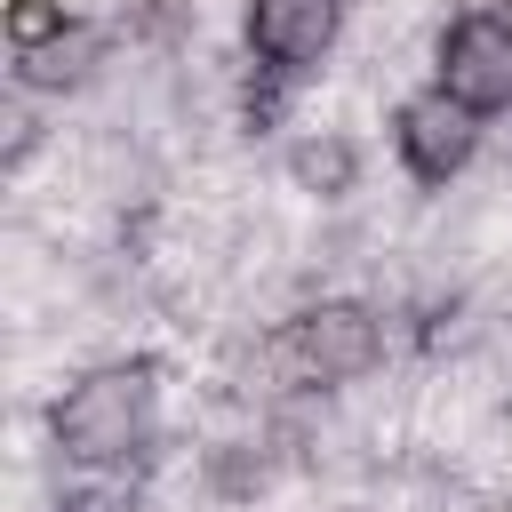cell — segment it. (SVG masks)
<instances>
[{
	"instance_id": "30bf717a",
	"label": "cell",
	"mask_w": 512,
	"mask_h": 512,
	"mask_svg": "<svg viewBox=\"0 0 512 512\" xmlns=\"http://www.w3.org/2000/svg\"><path fill=\"white\" fill-rule=\"evenodd\" d=\"M56 512H136V488H128L120 472H96V480H80L72 496H56Z\"/></svg>"
},
{
	"instance_id": "7c38bea8",
	"label": "cell",
	"mask_w": 512,
	"mask_h": 512,
	"mask_svg": "<svg viewBox=\"0 0 512 512\" xmlns=\"http://www.w3.org/2000/svg\"><path fill=\"white\" fill-rule=\"evenodd\" d=\"M480 8H512V0H448V16H480Z\"/></svg>"
},
{
	"instance_id": "8992f818",
	"label": "cell",
	"mask_w": 512,
	"mask_h": 512,
	"mask_svg": "<svg viewBox=\"0 0 512 512\" xmlns=\"http://www.w3.org/2000/svg\"><path fill=\"white\" fill-rule=\"evenodd\" d=\"M112 40H120V32H104V24L72 16V24L56 32V40H40V48L8 56V72H16V88H24V96H80V88H88V80L104 72Z\"/></svg>"
},
{
	"instance_id": "7a4b0ae2",
	"label": "cell",
	"mask_w": 512,
	"mask_h": 512,
	"mask_svg": "<svg viewBox=\"0 0 512 512\" xmlns=\"http://www.w3.org/2000/svg\"><path fill=\"white\" fill-rule=\"evenodd\" d=\"M384 344H392V328L368 296H312L256 336V368H264L272 392L312 400V392H344V384L376 376Z\"/></svg>"
},
{
	"instance_id": "6da1fadb",
	"label": "cell",
	"mask_w": 512,
	"mask_h": 512,
	"mask_svg": "<svg viewBox=\"0 0 512 512\" xmlns=\"http://www.w3.org/2000/svg\"><path fill=\"white\" fill-rule=\"evenodd\" d=\"M152 440H160V368L144 352L136 360H96L48 400V448L80 480L128 472L136 456H152Z\"/></svg>"
},
{
	"instance_id": "ba28073f",
	"label": "cell",
	"mask_w": 512,
	"mask_h": 512,
	"mask_svg": "<svg viewBox=\"0 0 512 512\" xmlns=\"http://www.w3.org/2000/svg\"><path fill=\"white\" fill-rule=\"evenodd\" d=\"M112 32L128 40V48H184L192 40V0H120L112 8Z\"/></svg>"
},
{
	"instance_id": "52a82bcc",
	"label": "cell",
	"mask_w": 512,
	"mask_h": 512,
	"mask_svg": "<svg viewBox=\"0 0 512 512\" xmlns=\"http://www.w3.org/2000/svg\"><path fill=\"white\" fill-rule=\"evenodd\" d=\"M288 184L304 200H352L360 192V144L344 128H304L288 144Z\"/></svg>"
},
{
	"instance_id": "277c9868",
	"label": "cell",
	"mask_w": 512,
	"mask_h": 512,
	"mask_svg": "<svg viewBox=\"0 0 512 512\" xmlns=\"http://www.w3.org/2000/svg\"><path fill=\"white\" fill-rule=\"evenodd\" d=\"M432 80L472 104L480 120L512 112V8H480V16H448L432 40Z\"/></svg>"
},
{
	"instance_id": "3957f363",
	"label": "cell",
	"mask_w": 512,
	"mask_h": 512,
	"mask_svg": "<svg viewBox=\"0 0 512 512\" xmlns=\"http://www.w3.org/2000/svg\"><path fill=\"white\" fill-rule=\"evenodd\" d=\"M480 144H488V120H480L472 104H456L440 80H424V88H408V96L392 104V152H400V168H408L424 192L456 184V176L480 160Z\"/></svg>"
},
{
	"instance_id": "8fae6325",
	"label": "cell",
	"mask_w": 512,
	"mask_h": 512,
	"mask_svg": "<svg viewBox=\"0 0 512 512\" xmlns=\"http://www.w3.org/2000/svg\"><path fill=\"white\" fill-rule=\"evenodd\" d=\"M32 152H40V120H32V112H16V120H8V176H16Z\"/></svg>"
},
{
	"instance_id": "9c48e42d",
	"label": "cell",
	"mask_w": 512,
	"mask_h": 512,
	"mask_svg": "<svg viewBox=\"0 0 512 512\" xmlns=\"http://www.w3.org/2000/svg\"><path fill=\"white\" fill-rule=\"evenodd\" d=\"M72 16H80L72 0H8V8H0V40H8V56H24V48H40V40H56Z\"/></svg>"
},
{
	"instance_id": "4fadbf2b",
	"label": "cell",
	"mask_w": 512,
	"mask_h": 512,
	"mask_svg": "<svg viewBox=\"0 0 512 512\" xmlns=\"http://www.w3.org/2000/svg\"><path fill=\"white\" fill-rule=\"evenodd\" d=\"M328 512H368V504H328Z\"/></svg>"
},
{
	"instance_id": "5b68a950",
	"label": "cell",
	"mask_w": 512,
	"mask_h": 512,
	"mask_svg": "<svg viewBox=\"0 0 512 512\" xmlns=\"http://www.w3.org/2000/svg\"><path fill=\"white\" fill-rule=\"evenodd\" d=\"M344 40V0H248L240 8V48L248 64L304 80L328 64V48Z\"/></svg>"
}]
</instances>
